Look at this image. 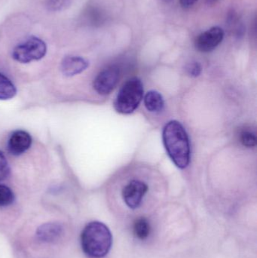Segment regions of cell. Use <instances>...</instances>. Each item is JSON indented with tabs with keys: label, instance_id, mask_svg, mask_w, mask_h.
Masks as SVG:
<instances>
[{
	"label": "cell",
	"instance_id": "cell-6",
	"mask_svg": "<svg viewBox=\"0 0 257 258\" xmlns=\"http://www.w3.org/2000/svg\"><path fill=\"white\" fill-rule=\"evenodd\" d=\"M224 38V31L221 27H213L199 35L195 42V46L201 52L214 51Z\"/></svg>",
	"mask_w": 257,
	"mask_h": 258
},
{
	"label": "cell",
	"instance_id": "cell-7",
	"mask_svg": "<svg viewBox=\"0 0 257 258\" xmlns=\"http://www.w3.org/2000/svg\"><path fill=\"white\" fill-rule=\"evenodd\" d=\"M147 191L148 186L144 182L138 180H131L122 190L124 202L130 209H137L141 204Z\"/></svg>",
	"mask_w": 257,
	"mask_h": 258
},
{
	"label": "cell",
	"instance_id": "cell-12",
	"mask_svg": "<svg viewBox=\"0 0 257 258\" xmlns=\"http://www.w3.org/2000/svg\"><path fill=\"white\" fill-rule=\"evenodd\" d=\"M17 89L15 85L6 76L0 73V100H9L15 96Z\"/></svg>",
	"mask_w": 257,
	"mask_h": 258
},
{
	"label": "cell",
	"instance_id": "cell-8",
	"mask_svg": "<svg viewBox=\"0 0 257 258\" xmlns=\"http://www.w3.org/2000/svg\"><path fill=\"white\" fill-rule=\"evenodd\" d=\"M32 144L30 134L25 131L17 130L11 135L8 141L7 149L13 156H20L25 153Z\"/></svg>",
	"mask_w": 257,
	"mask_h": 258
},
{
	"label": "cell",
	"instance_id": "cell-10",
	"mask_svg": "<svg viewBox=\"0 0 257 258\" xmlns=\"http://www.w3.org/2000/svg\"><path fill=\"white\" fill-rule=\"evenodd\" d=\"M63 227L57 223H48L37 229L36 236L43 242H54L63 233Z\"/></svg>",
	"mask_w": 257,
	"mask_h": 258
},
{
	"label": "cell",
	"instance_id": "cell-2",
	"mask_svg": "<svg viewBox=\"0 0 257 258\" xmlns=\"http://www.w3.org/2000/svg\"><path fill=\"white\" fill-rule=\"evenodd\" d=\"M112 243L111 232L103 223H89L81 233V247L84 252L90 257H105L111 248Z\"/></svg>",
	"mask_w": 257,
	"mask_h": 258
},
{
	"label": "cell",
	"instance_id": "cell-20",
	"mask_svg": "<svg viewBox=\"0 0 257 258\" xmlns=\"http://www.w3.org/2000/svg\"><path fill=\"white\" fill-rule=\"evenodd\" d=\"M213 1H217V0H213Z\"/></svg>",
	"mask_w": 257,
	"mask_h": 258
},
{
	"label": "cell",
	"instance_id": "cell-9",
	"mask_svg": "<svg viewBox=\"0 0 257 258\" xmlns=\"http://www.w3.org/2000/svg\"><path fill=\"white\" fill-rule=\"evenodd\" d=\"M89 66V61L83 57L68 56L62 61L61 71L66 77H73L85 71Z\"/></svg>",
	"mask_w": 257,
	"mask_h": 258
},
{
	"label": "cell",
	"instance_id": "cell-13",
	"mask_svg": "<svg viewBox=\"0 0 257 258\" xmlns=\"http://www.w3.org/2000/svg\"><path fill=\"white\" fill-rule=\"evenodd\" d=\"M134 233L138 239H145L150 233V224L147 219L139 218L134 224Z\"/></svg>",
	"mask_w": 257,
	"mask_h": 258
},
{
	"label": "cell",
	"instance_id": "cell-4",
	"mask_svg": "<svg viewBox=\"0 0 257 258\" xmlns=\"http://www.w3.org/2000/svg\"><path fill=\"white\" fill-rule=\"evenodd\" d=\"M47 47L42 39L30 37L26 42L15 47L12 57L20 63H27L33 60H39L45 57Z\"/></svg>",
	"mask_w": 257,
	"mask_h": 258
},
{
	"label": "cell",
	"instance_id": "cell-5",
	"mask_svg": "<svg viewBox=\"0 0 257 258\" xmlns=\"http://www.w3.org/2000/svg\"><path fill=\"white\" fill-rule=\"evenodd\" d=\"M120 72L117 67H107L99 73L94 80L95 90L101 95H107L114 90L119 83Z\"/></svg>",
	"mask_w": 257,
	"mask_h": 258
},
{
	"label": "cell",
	"instance_id": "cell-18",
	"mask_svg": "<svg viewBox=\"0 0 257 258\" xmlns=\"http://www.w3.org/2000/svg\"><path fill=\"white\" fill-rule=\"evenodd\" d=\"M202 65L199 62H192L187 66V72L190 77H199L202 74Z\"/></svg>",
	"mask_w": 257,
	"mask_h": 258
},
{
	"label": "cell",
	"instance_id": "cell-17",
	"mask_svg": "<svg viewBox=\"0 0 257 258\" xmlns=\"http://www.w3.org/2000/svg\"><path fill=\"white\" fill-rule=\"evenodd\" d=\"M10 173L9 163L5 155L0 151V182L6 180Z\"/></svg>",
	"mask_w": 257,
	"mask_h": 258
},
{
	"label": "cell",
	"instance_id": "cell-11",
	"mask_svg": "<svg viewBox=\"0 0 257 258\" xmlns=\"http://www.w3.org/2000/svg\"><path fill=\"white\" fill-rule=\"evenodd\" d=\"M144 104L148 111L160 113L164 107V98L159 92L150 91L145 95Z\"/></svg>",
	"mask_w": 257,
	"mask_h": 258
},
{
	"label": "cell",
	"instance_id": "cell-16",
	"mask_svg": "<svg viewBox=\"0 0 257 258\" xmlns=\"http://www.w3.org/2000/svg\"><path fill=\"white\" fill-rule=\"evenodd\" d=\"M241 144L246 147H253L256 145V137L254 133L250 131H244L241 134Z\"/></svg>",
	"mask_w": 257,
	"mask_h": 258
},
{
	"label": "cell",
	"instance_id": "cell-3",
	"mask_svg": "<svg viewBox=\"0 0 257 258\" xmlns=\"http://www.w3.org/2000/svg\"><path fill=\"white\" fill-rule=\"evenodd\" d=\"M143 86L137 77L128 80L122 86L114 101V108L121 114L132 113L143 100Z\"/></svg>",
	"mask_w": 257,
	"mask_h": 258
},
{
	"label": "cell",
	"instance_id": "cell-14",
	"mask_svg": "<svg viewBox=\"0 0 257 258\" xmlns=\"http://www.w3.org/2000/svg\"><path fill=\"white\" fill-rule=\"evenodd\" d=\"M15 200V196L10 188L0 184V207L10 206Z\"/></svg>",
	"mask_w": 257,
	"mask_h": 258
},
{
	"label": "cell",
	"instance_id": "cell-1",
	"mask_svg": "<svg viewBox=\"0 0 257 258\" xmlns=\"http://www.w3.org/2000/svg\"><path fill=\"white\" fill-rule=\"evenodd\" d=\"M163 143L172 162L181 169L190 162V144L188 135L181 122L172 120L163 129Z\"/></svg>",
	"mask_w": 257,
	"mask_h": 258
},
{
	"label": "cell",
	"instance_id": "cell-15",
	"mask_svg": "<svg viewBox=\"0 0 257 258\" xmlns=\"http://www.w3.org/2000/svg\"><path fill=\"white\" fill-rule=\"evenodd\" d=\"M71 0H46L45 6L51 12H60L70 5Z\"/></svg>",
	"mask_w": 257,
	"mask_h": 258
},
{
	"label": "cell",
	"instance_id": "cell-19",
	"mask_svg": "<svg viewBox=\"0 0 257 258\" xmlns=\"http://www.w3.org/2000/svg\"><path fill=\"white\" fill-rule=\"evenodd\" d=\"M197 2L198 0H180L181 6L184 9H190L193 7Z\"/></svg>",
	"mask_w": 257,
	"mask_h": 258
}]
</instances>
